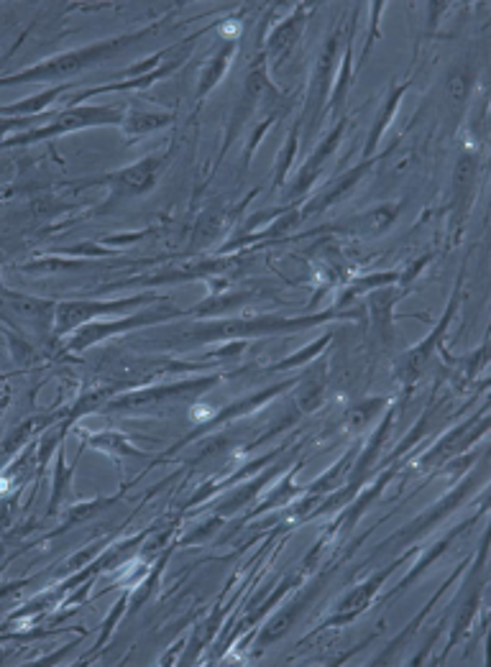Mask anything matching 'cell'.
<instances>
[{
	"instance_id": "6da1fadb",
	"label": "cell",
	"mask_w": 491,
	"mask_h": 667,
	"mask_svg": "<svg viewBox=\"0 0 491 667\" xmlns=\"http://www.w3.org/2000/svg\"><path fill=\"white\" fill-rule=\"evenodd\" d=\"M136 36H126V39H110L103 41V44H93L85 46V49H75V52L59 54V57L47 59V62L34 64L26 72H18L13 77H3L0 80V87L8 85H29V82H49V80H64V77L75 75V72H82L93 62H98L100 57H108L118 49V46H126L128 41H133Z\"/></svg>"
},
{
	"instance_id": "7a4b0ae2",
	"label": "cell",
	"mask_w": 491,
	"mask_h": 667,
	"mask_svg": "<svg viewBox=\"0 0 491 667\" xmlns=\"http://www.w3.org/2000/svg\"><path fill=\"white\" fill-rule=\"evenodd\" d=\"M116 123H123V110L118 108H100V105H93V108H67L62 110L52 123H47V126L29 128L26 133L6 138L0 146H3V149H8V146H29L36 144V141H49V138L64 136V133L80 131V128L116 126Z\"/></svg>"
},
{
	"instance_id": "3957f363",
	"label": "cell",
	"mask_w": 491,
	"mask_h": 667,
	"mask_svg": "<svg viewBox=\"0 0 491 667\" xmlns=\"http://www.w3.org/2000/svg\"><path fill=\"white\" fill-rule=\"evenodd\" d=\"M333 315H315V317H297V320H287V317H259V320H228V322H210V325H197L192 328L190 338L195 340H233V338H251V335H277L284 330H300L307 325H318V322L330 320Z\"/></svg>"
},
{
	"instance_id": "277c9868",
	"label": "cell",
	"mask_w": 491,
	"mask_h": 667,
	"mask_svg": "<svg viewBox=\"0 0 491 667\" xmlns=\"http://www.w3.org/2000/svg\"><path fill=\"white\" fill-rule=\"evenodd\" d=\"M154 294H139V297L116 299V302H93V299H70V302H59L54 310V335H67L77 330L80 325L93 322L100 315H116V312L131 310V307L154 302Z\"/></svg>"
},
{
	"instance_id": "5b68a950",
	"label": "cell",
	"mask_w": 491,
	"mask_h": 667,
	"mask_svg": "<svg viewBox=\"0 0 491 667\" xmlns=\"http://www.w3.org/2000/svg\"><path fill=\"white\" fill-rule=\"evenodd\" d=\"M177 312H146V315H131L126 320H116V322H87V325H80L77 333L67 340V348L70 351H87L90 345L100 343V340L110 338V335L118 333H128L133 328H141V325H151V322L159 320H169Z\"/></svg>"
},
{
	"instance_id": "8992f818",
	"label": "cell",
	"mask_w": 491,
	"mask_h": 667,
	"mask_svg": "<svg viewBox=\"0 0 491 667\" xmlns=\"http://www.w3.org/2000/svg\"><path fill=\"white\" fill-rule=\"evenodd\" d=\"M156 174H159V159H144L139 164H133V167L123 169V172L108 174L105 182L113 184V192L116 197L123 195H144L154 187Z\"/></svg>"
},
{
	"instance_id": "52a82bcc",
	"label": "cell",
	"mask_w": 491,
	"mask_h": 667,
	"mask_svg": "<svg viewBox=\"0 0 491 667\" xmlns=\"http://www.w3.org/2000/svg\"><path fill=\"white\" fill-rule=\"evenodd\" d=\"M389 570H392V568H389ZM389 570L379 573V575H376V578H371V581L361 583L359 588H353V591L348 593L346 598H343L341 604H338L336 614L330 616L328 624H343V621L353 619V616H359L361 611H364L366 606H369L371 601H374L376 591L382 588V583H384V578H387V575H389Z\"/></svg>"
},
{
	"instance_id": "ba28073f",
	"label": "cell",
	"mask_w": 491,
	"mask_h": 667,
	"mask_svg": "<svg viewBox=\"0 0 491 667\" xmlns=\"http://www.w3.org/2000/svg\"><path fill=\"white\" fill-rule=\"evenodd\" d=\"M8 299V305L16 315H21L24 320L34 322L36 328L39 325H47L49 320H54V310L57 305L49 302V299H36V297H26V294H16V292H3Z\"/></svg>"
},
{
	"instance_id": "9c48e42d",
	"label": "cell",
	"mask_w": 491,
	"mask_h": 667,
	"mask_svg": "<svg viewBox=\"0 0 491 667\" xmlns=\"http://www.w3.org/2000/svg\"><path fill=\"white\" fill-rule=\"evenodd\" d=\"M307 604H310V596L297 598L295 604H289L287 609H282V611H279V614H274L272 621H266L264 632H261V637H259L261 647H266V644L279 642V639H282L284 634L289 632V629L295 627L297 616L302 614V609H305Z\"/></svg>"
},
{
	"instance_id": "30bf717a",
	"label": "cell",
	"mask_w": 491,
	"mask_h": 667,
	"mask_svg": "<svg viewBox=\"0 0 491 667\" xmlns=\"http://www.w3.org/2000/svg\"><path fill=\"white\" fill-rule=\"evenodd\" d=\"M64 92V87H54V90L39 92V95H31V98L21 100V103L3 105L0 108V118H31V115H47L49 105L59 98Z\"/></svg>"
},
{
	"instance_id": "8fae6325",
	"label": "cell",
	"mask_w": 491,
	"mask_h": 667,
	"mask_svg": "<svg viewBox=\"0 0 491 667\" xmlns=\"http://www.w3.org/2000/svg\"><path fill=\"white\" fill-rule=\"evenodd\" d=\"M172 121V115L164 113H149V110H131L126 118V133L128 136H144V133L156 131V128L167 126Z\"/></svg>"
},
{
	"instance_id": "7c38bea8",
	"label": "cell",
	"mask_w": 491,
	"mask_h": 667,
	"mask_svg": "<svg viewBox=\"0 0 491 667\" xmlns=\"http://www.w3.org/2000/svg\"><path fill=\"white\" fill-rule=\"evenodd\" d=\"M338 138H341V128H336V131H333V136H330L328 141H325V144L320 146L318 154H315L310 161H307L305 169H302V174H300V179H297V187H295L297 192H302V190H305V187H310L312 179L318 177V169L323 167V159L328 154H333V149H336V146H338Z\"/></svg>"
},
{
	"instance_id": "4fadbf2b",
	"label": "cell",
	"mask_w": 491,
	"mask_h": 667,
	"mask_svg": "<svg viewBox=\"0 0 491 667\" xmlns=\"http://www.w3.org/2000/svg\"><path fill=\"white\" fill-rule=\"evenodd\" d=\"M87 445H93V448H103L105 453H110V455H141L139 450L128 445L126 435H118V432L90 435L87 437Z\"/></svg>"
},
{
	"instance_id": "5bb4252c",
	"label": "cell",
	"mask_w": 491,
	"mask_h": 667,
	"mask_svg": "<svg viewBox=\"0 0 491 667\" xmlns=\"http://www.w3.org/2000/svg\"><path fill=\"white\" fill-rule=\"evenodd\" d=\"M75 471V466H64V448H59V460H57V473H54V491H52V506H49V514H54L59 509V504L64 501L67 491H70V473Z\"/></svg>"
},
{
	"instance_id": "9a60e30c",
	"label": "cell",
	"mask_w": 491,
	"mask_h": 667,
	"mask_svg": "<svg viewBox=\"0 0 491 667\" xmlns=\"http://www.w3.org/2000/svg\"><path fill=\"white\" fill-rule=\"evenodd\" d=\"M468 87H471V82H468L466 72H453L451 80H448V103L461 105L468 98Z\"/></svg>"
},
{
	"instance_id": "2e32d148",
	"label": "cell",
	"mask_w": 491,
	"mask_h": 667,
	"mask_svg": "<svg viewBox=\"0 0 491 667\" xmlns=\"http://www.w3.org/2000/svg\"><path fill=\"white\" fill-rule=\"evenodd\" d=\"M36 123H39V118H36V115H31V118H0V138L6 136L8 131H18V128H21V131H29V128H34Z\"/></svg>"
},
{
	"instance_id": "e0dca14e",
	"label": "cell",
	"mask_w": 491,
	"mask_h": 667,
	"mask_svg": "<svg viewBox=\"0 0 491 667\" xmlns=\"http://www.w3.org/2000/svg\"><path fill=\"white\" fill-rule=\"evenodd\" d=\"M29 586V581H16V583H8V586L0 588V601H8V598L13 596L16 591H21V588Z\"/></svg>"
},
{
	"instance_id": "ac0fdd59",
	"label": "cell",
	"mask_w": 491,
	"mask_h": 667,
	"mask_svg": "<svg viewBox=\"0 0 491 667\" xmlns=\"http://www.w3.org/2000/svg\"><path fill=\"white\" fill-rule=\"evenodd\" d=\"M8 657V650H3V647H0V665H3V660H6Z\"/></svg>"
},
{
	"instance_id": "d6986e66",
	"label": "cell",
	"mask_w": 491,
	"mask_h": 667,
	"mask_svg": "<svg viewBox=\"0 0 491 667\" xmlns=\"http://www.w3.org/2000/svg\"><path fill=\"white\" fill-rule=\"evenodd\" d=\"M6 565H8V563H3V565H0V570H3V568H6Z\"/></svg>"
}]
</instances>
